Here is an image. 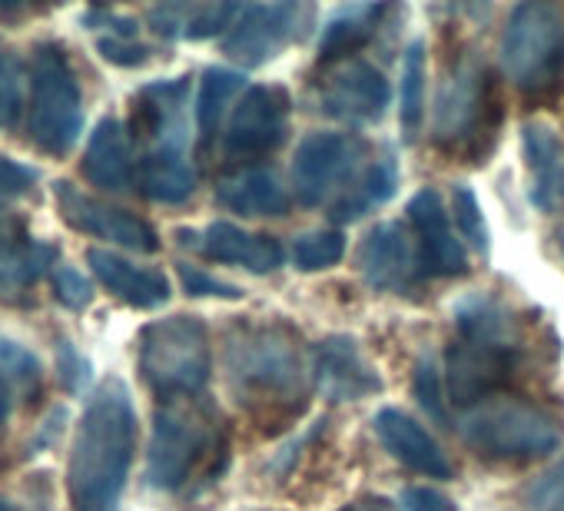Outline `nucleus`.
<instances>
[{"instance_id":"1","label":"nucleus","mask_w":564,"mask_h":511,"mask_svg":"<svg viewBox=\"0 0 564 511\" xmlns=\"http://www.w3.org/2000/svg\"><path fill=\"white\" fill-rule=\"evenodd\" d=\"M226 382L239 409L269 435L310 405V366L300 336L282 323H232L223 346Z\"/></svg>"},{"instance_id":"2","label":"nucleus","mask_w":564,"mask_h":511,"mask_svg":"<svg viewBox=\"0 0 564 511\" xmlns=\"http://www.w3.org/2000/svg\"><path fill=\"white\" fill-rule=\"evenodd\" d=\"M137 452V409L123 379H104L74 432L67 494L74 511H117Z\"/></svg>"},{"instance_id":"3","label":"nucleus","mask_w":564,"mask_h":511,"mask_svg":"<svg viewBox=\"0 0 564 511\" xmlns=\"http://www.w3.org/2000/svg\"><path fill=\"white\" fill-rule=\"evenodd\" d=\"M462 442L491 461H534L561 448L564 418L538 402L495 395L465 409L455 422Z\"/></svg>"},{"instance_id":"4","label":"nucleus","mask_w":564,"mask_h":511,"mask_svg":"<svg viewBox=\"0 0 564 511\" xmlns=\"http://www.w3.org/2000/svg\"><path fill=\"white\" fill-rule=\"evenodd\" d=\"M498 123H501V100L491 70L475 57H462L435 100V117H432L435 146L452 156H465L468 163H485L498 137Z\"/></svg>"},{"instance_id":"5","label":"nucleus","mask_w":564,"mask_h":511,"mask_svg":"<svg viewBox=\"0 0 564 511\" xmlns=\"http://www.w3.org/2000/svg\"><path fill=\"white\" fill-rule=\"evenodd\" d=\"M501 70L528 100H554L564 90V21L547 0H524L501 34Z\"/></svg>"},{"instance_id":"6","label":"nucleus","mask_w":564,"mask_h":511,"mask_svg":"<svg viewBox=\"0 0 564 511\" xmlns=\"http://www.w3.org/2000/svg\"><path fill=\"white\" fill-rule=\"evenodd\" d=\"M213 452H226L219 412L199 395L166 399L153 415L147 485L156 491H176L203 468Z\"/></svg>"},{"instance_id":"7","label":"nucleus","mask_w":564,"mask_h":511,"mask_svg":"<svg viewBox=\"0 0 564 511\" xmlns=\"http://www.w3.org/2000/svg\"><path fill=\"white\" fill-rule=\"evenodd\" d=\"M137 362L143 382L163 402L199 395L213 372L206 323L199 316H166L143 326Z\"/></svg>"},{"instance_id":"8","label":"nucleus","mask_w":564,"mask_h":511,"mask_svg":"<svg viewBox=\"0 0 564 511\" xmlns=\"http://www.w3.org/2000/svg\"><path fill=\"white\" fill-rule=\"evenodd\" d=\"M28 133L47 156H67L84 133L80 80L57 44H37L31 57Z\"/></svg>"},{"instance_id":"9","label":"nucleus","mask_w":564,"mask_h":511,"mask_svg":"<svg viewBox=\"0 0 564 511\" xmlns=\"http://www.w3.org/2000/svg\"><path fill=\"white\" fill-rule=\"evenodd\" d=\"M369 143L359 133L316 130L300 140L293 156V186L303 206H323L339 196L362 170Z\"/></svg>"},{"instance_id":"10","label":"nucleus","mask_w":564,"mask_h":511,"mask_svg":"<svg viewBox=\"0 0 564 511\" xmlns=\"http://www.w3.org/2000/svg\"><path fill=\"white\" fill-rule=\"evenodd\" d=\"M293 100L290 90L279 84L249 87L229 113L223 150L229 160H262L275 153L290 137Z\"/></svg>"},{"instance_id":"11","label":"nucleus","mask_w":564,"mask_h":511,"mask_svg":"<svg viewBox=\"0 0 564 511\" xmlns=\"http://www.w3.org/2000/svg\"><path fill=\"white\" fill-rule=\"evenodd\" d=\"M310 11L293 0L279 4H242L232 28L223 37V54L242 67H262L286 51Z\"/></svg>"},{"instance_id":"12","label":"nucleus","mask_w":564,"mask_h":511,"mask_svg":"<svg viewBox=\"0 0 564 511\" xmlns=\"http://www.w3.org/2000/svg\"><path fill=\"white\" fill-rule=\"evenodd\" d=\"M524 349H508V346H491V343H475V339H455L445 356V372H448V395L455 405L471 409L478 402L495 399L521 369Z\"/></svg>"},{"instance_id":"13","label":"nucleus","mask_w":564,"mask_h":511,"mask_svg":"<svg viewBox=\"0 0 564 511\" xmlns=\"http://www.w3.org/2000/svg\"><path fill=\"white\" fill-rule=\"evenodd\" d=\"M54 196H57L61 216L70 229L117 242V246L133 249V252H156L160 249L156 229L147 219H140L137 213H130L123 206H110L97 196H87L84 189H77L67 180L54 183Z\"/></svg>"},{"instance_id":"14","label":"nucleus","mask_w":564,"mask_h":511,"mask_svg":"<svg viewBox=\"0 0 564 511\" xmlns=\"http://www.w3.org/2000/svg\"><path fill=\"white\" fill-rule=\"evenodd\" d=\"M186 100H189V77L147 84L130 104V120H127L130 140L147 143L150 146L147 153L153 150L186 153L189 143Z\"/></svg>"},{"instance_id":"15","label":"nucleus","mask_w":564,"mask_h":511,"mask_svg":"<svg viewBox=\"0 0 564 511\" xmlns=\"http://www.w3.org/2000/svg\"><path fill=\"white\" fill-rule=\"evenodd\" d=\"M392 104V87L386 74L369 61L339 64L319 90V110L349 127H372L386 117Z\"/></svg>"},{"instance_id":"16","label":"nucleus","mask_w":564,"mask_h":511,"mask_svg":"<svg viewBox=\"0 0 564 511\" xmlns=\"http://www.w3.org/2000/svg\"><path fill=\"white\" fill-rule=\"evenodd\" d=\"M57 246L34 239L14 213L0 206V303H28V293L44 273H54Z\"/></svg>"},{"instance_id":"17","label":"nucleus","mask_w":564,"mask_h":511,"mask_svg":"<svg viewBox=\"0 0 564 511\" xmlns=\"http://www.w3.org/2000/svg\"><path fill=\"white\" fill-rule=\"evenodd\" d=\"M356 267L369 290L376 293H405L419 276V252L402 222H379L366 232Z\"/></svg>"},{"instance_id":"18","label":"nucleus","mask_w":564,"mask_h":511,"mask_svg":"<svg viewBox=\"0 0 564 511\" xmlns=\"http://www.w3.org/2000/svg\"><path fill=\"white\" fill-rule=\"evenodd\" d=\"M313 382L329 402H359L382 392V376L352 336H329L313 352Z\"/></svg>"},{"instance_id":"19","label":"nucleus","mask_w":564,"mask_h":511,"mask_svg":"<svg viewBox=\"0 0 564 511\" xmlns=\"http://www.w3.org/2000/svg\"><path fill=\"white\" fill-rule=\"evenodd\" d=\"M409 222L419 232L422 246V270L429 276H462L468 273V252L462 239L452 229V213L442 203V193L435 186L419 189L409 199Z\"/></svg>"},{"instance_id":"20","label":"nucleus","mask_w":564,"mask_h":511,"mask_svg":"<svg viewBox=\"0 0 564 511\" xmlns=\"http://www.w3.org/2000/svg\"><path fill=\"white\" fill-rule=\"evenodd\" d=\"M199 249L213 263H229V267L249 270L256 276L275 273L282 263H286V249H282V242L275 236L246 232L242 226L226 222V219H216V222L206 226V232L199 239Z\"/></svg>"},{"instance_id":"21","label":"nucleus","mask_w":564,"mask_h":511,"mask_svg":"<svg viewBox=\"0 0 564 511\" xmlns=\"http://www.w3.org/2000/svg\"><path fill=\"white\" fill-rule=\"evenodd\" d=\"M376 435L389 448L392 458H399L405 468L425 475V478H452V461L442 452V445L402 409H382L376 415Z\"/></svg>"},{"instance_id":"22","label":"nucleus","mask_w":564,"mask_h":511,"mask_svg":"<svg viewBox=\"0 0 564 511\" xmlns=\"http://www.w3.org/2000/svg\"><path fill=\"white\" fill-rule=\"evenodd\" d=\"M80 170H84L87 183L97 189H107V193L127 189L137 180L133 140L127 133V123H120L117 117L100 120L97 130L90 133Z\"/></svg>"},{"instance_id":"23","label":"nucleus","mask_w":564,"mask_h":511,"mask_svg":"<svg viewBox=\"0 0 564 511\" xmlns=\"http://www.w3.org/2000/svg\"><path fill=\"white\" fill-rule=\"evenodd\" d=\"M87 263L100 286L133 309H160L170 300V280L160 270H143L110 249H87Z\"/></svg>"},{"instance_id":"24","label":"nucleus","mask_w":564,"mask_h":511,"mask_svg":"<svg viewBox=\"0 0 564 511\" xmlns=\"http://www.w3.org/2000/svg\"><path fill=\"white\" fill-rule=\"evenodd\" d=\"M216 203L239 216H286L290 189L265 166H246L216 183Z\"/></svg>"},{"instance_id":"25","label":"nucleus","mask_w":564,"mask_h":511,"mask_svg":"<svg viewBox=\"0 0 564 511\" xmlns=\"http://www.w3.org/2000/svg\"><path fill=\"white\" fill-rule=\"evenodd\" d=\"M528 170H531V203L544 213L564 206V143L544 123H524L521 130Z\"/></svg>"},{"instance_id":"26","label":"nucleus","mask_w":564,"mask_h":511,"mask_svg":"<svg viewBox=\"0 0 564 511\" xmlns=\"http://www.w3.org/2000/svg\"><path fill=\"white\" fill-rule=\"evenodd\" d=\"M452 316H455V329L462 339L524 349V336H521L514 313L488 293H465L462 300H455Z\"/></svg>"},{"instance_id":"27","label":"nucleus","mask_w":564,"mask_h":511,"mask_svg":"<svg viewBox=\"0 0 564 511\" xmlns=\"http://www.w3.org/2000/svg\"><path fill=\"white\" fill-rule=\"evenodd\" d=\"M389 14L386 4H346L339 8L319 34V61L323 64H346L359 54L376 34L382 18Z\"/></svg>"},{"instance_id":"28","label":"nucleus","mask_w":564,"mask_h":511,"mask_svg":"<svg viewBox=\"0 0 564 511\" xmlns=\"http://www.w3.org/2000/svg\"><path fill=\"white\" fill-rule=\"evenodd\" d=\"M395 189H399V163L392 156H379V160L366 163L359 170V176L329 203V216L339 226L356 222L366 213H372L382 203H389L395 196Z\"/></svg>"},{"instance_id":"29","label":"nucleus","mask_w":564,"mask_h":511,"mask_svg":"<svg viewBox=\"0 0 564 511\" xmlns=\"http://www.w3.org/2000/svg\"><path fill=\"white\" fill-rule=\"evenodd\" d=\"M196 170L180 150H153L137 160V186L147 199L180 206L196 193Z\"/></svg>"},{"instance_id":"30","label":"nucleus","mask_w":564,"mask_h":511,"mask_svg":"<svg viewBox=\"0 0 564 511\" xmlns=\"http://www.w3.org/2000/svg\"><path fill=\"white\" fill-rule=\"evenodd\" d=\"M246 77L232 67H209L199 77V97H196V127L203 143H209L219 133V123L226 117V107L236 94H242Z\"/></svg>"},{"instance_id":"31","label":"nucleus","mask_w":564,"mask_h":511,"mask_svg":"<svg viewBox=\"0 0 564 511\" xmlns=\"http://www.w3.org/2000/svg\"><path fill=\"white\" fill-rule=\"evenodd\" d=\"M425 120V44L415 41L402 57V87H399V123L405 140H415Z\"/></svg>"},{"instance_id":"32","label":"nucleus","mask_w":564,"mask_h":511,"mask_svg":"<svg viewBox=\"0 0 564 511\" xmlns=\"http://www.w3.org/2000/svg\"><path fill=\"white\" fill-rule=\"evenodd\" d=\"M0 382L8 389H18V395H24V399H37L44 389L41 359L28 346L0 336Z\"/></svg>"},{"instance_id":"33","label":"nucleus","mask_w":564,"mask_h":511,"mask_svg":"<svg viewBox=\"0 0 564 511\" xmlns=\"http://www.w3.org/2000/svg\"><path fill=\"white\" fill-rule=\"evenodd\" d=\"M346 256V236L339 229H313L293 242V267L300 273L333 270Z\"/></svg>"},{"instance_id":"34","label":"nucleus","mask_w":564,"mask_h":511,"mask_svg":"<svg viewBox=\"0 0 564 511\" xmlns=\"http://www.w3.org/2000/svg\"><path fill=\"white\" fill-rule=\"evenodd\" d=\"M452 216H455V226H458L462 239H465L475 252L488 256L491 236H488V222H485L481 203H478V196H475L471 186L458 183V186L452 189Z\"/></svg>"},{"instance_id":"35","label":"nucleus","mask_w":564,"mask_h":511,"mask_svg":"<svg viewBox=\"0 0 564 511\" xmlns=\"http://www.w3.org/2000/svg\"><path fill=\"white\" fill-rule=\"evenodd\" d=\"M24 113V67L18 57L0 54V130L18 127Z\"/></svg>"},{"instance_id":"36","label":"nucleus","mask_w":564,"mask_h":511,"mask_svg":"<svg viewBox=\"0 0 564 511\" xmlns=\"http://www.w3.org/2000/svg\"><path fill=\"white\" fill-rule=\"evenodd\" d=\"M242 4H189L186 11V28H183V37L186 41H209L223 31L232 28L236 14H239Z\"/></svg>"},{"instance_id":"37","label":"nucleus","mask_w":564,"mask_h":511,"mask_svg":"<svg viewBox=\"0 0 564 511\" xmlns=\"http://www.w3.org/2000/svg\"><path fill=\"white\" fill-rule=\"evenodd\" d=\"M528 511H564V458L524 488Z\"/></svg>"},{"instance_id":"38","label":"nucleus","mask_w":564,"mask_h":511,"mask_svg":"<svg viewBox=\"0 0 564 511\" xmlns=\"http://www.w3.org/2000/svg\"><path fill=\"white\" fill-rule=\"evenodd\" d=\"M51 286H54L57 303L67 306L70 313H84V309L94 303V286H90V280H87L80 270H74V267H57V270L51 273Z\"/></svg>"},{"instance_id":"39","label":"nucleus","mask_w":564,"mask_h":511,"mask_svg":"<svg viewBox=\"0 0 564 511\" xmlns=\"http://www.w3.org/2000/svg\"><path fill=\"white\" fill-rule=\"evenodd\" d=\"M415 399L438 425H448V412L442 402V379H438V369L432 359H422L415 369Z\"/></svg>"},{"instance_id":"40","label":"nucleus","mask_w":564,"mask_h":511,"mask_svg":"<svg viewBox=\"0 0 564 511\" xmlns=\"http://www.w3.org/2000/svg\"><path fill=\"white\" fill-rule=\"evenodd\" d=\"M57 372H61V385H64L70 395L84 392V389L90 385V379H94L90 362H87V359L80 356V349H77L74 343H67V339L57 343Z\"/></svg>"},{"instance_id":"41","label":"nucleus","mask_w":564,"mask_h":511,"mask_svg":"<svg viewBox=\"0 0 564 511\" xmlns=\"http://www.w3.org/2000/svg\"><path fill=\"white\" fill-rule=\"evenodd\" d=\"M180 273V283L189 296H216V300H242V290L232 286V283H223L216 276H209L206 270L199 267H189V263H180L176 267Z\"/></svg>"},{"instance_id":"42","label":"nucleus","mask_w":564,"mask_h":511,"mask_svg":"<svg viewBox=\"0 0 564 511\" xmlns=\"http://www.w3.org/2000/svg\"><path fill=\"white\" fill-rule=\"evenodd\" d=\"M97 51L113 67H143L150 61V47L137 44V41H123V37H100Z\"/></svg>"},{"instance_id":"43","label":"nucleus","mask_w":564,"mask_h":511,"mask_svg":"<svg viewBox=\"0 0 564 511\" xmlns=\"http://www.w3.org/2000/svg\"><path fill=\"white\" fill-rule=\"evenodd\" d=\"M34 183H37V170L0 156V206H4L8 199H14V196H24Z\"/></svg>"},{"instance_id":"44","label":"nucleus","mask_w":564,"mask_h":511,"mask_svg":"<svg viewBox=\"0 0 564 511\" xmlns=\"http://www.w3.org/2000/svg\"><path fill=\"white\" fill-rule=\"evenodd\" d=\"M399 508L402 511H458V504L448 494H442L438 488H429V485H409L399 494Z\"/></svg>"},{"instance_id":"45","label":"nucleus","mask_w":564,"mask_h":511,"mask_svg":"<svg viewBox=\"0 0 564 511\" xmlns=\"http://www.w3.org/2000/svg\"><path fill=\"white\" fill-rule=\"evenodd\" d=\"M186 11H189V4H156V8L147 11V21H150V28H153L160 37L173 41V37H183Z\"/></svg>"},{"instance_id":"46","label":"nucleus","mask_w":564,"mask_h":511,"mask_svg":"<svg viewBox=\"0 0 564 511\" xmlns=\"http://www.w3.org/2000/svg\"><path fill=\"white\" fill-rule=\"evenodd\" d=\"M339 511H395L392 501L379 498V494H366V498H356L352 504H343Z\"/></svg>"},{"instance_id":"47","label":"nucleus","mask_w":564,"mask_h":511,"mask_svg":"<svg viewBox=\"0 0 564 511\" xmlns=\"http://www.w3.org/2000/svg\"><path fill=\"white\" fill-rule=\"evenodd\" d=\"M8 415H11V389L0 382V425L8 422Z\"/></svg>"},{"instance_id":"48","label":"nucleus","mask_w":564,"mask_h":511,"mask_svg":"<svg viewBox=\"0 0 564 511\" xmlns=\"http://www.w3.org/2000/svg\"><path fill=\"white\" fill-rule=\"evenodd\" d=\"M0 511H18V508H14V504H11L8 498H0Z\"/></svg>"},{"instance_id":"49","label":"nucleus","mask_w":564,"mask_h":511,"mask_svg":"<svg viewBox=\"0 0 564 511\" xmlns=\"http://www.w3.org/2000/svg\"><path fill=\"white\" fill-rule=\"evenodd\" d=\"M561 246H564V236H561Z\"/></svg>"}]
</instances>
